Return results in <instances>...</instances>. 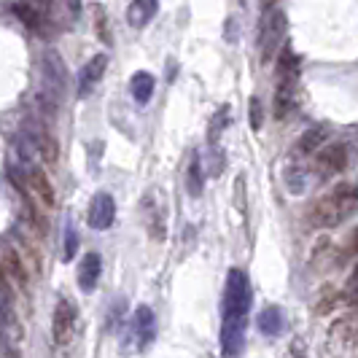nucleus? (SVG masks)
Segmentation results:
<instances>
[{
	"label": "nucleus",
	"mask_w": 358,
	"mask_h": 358,
	"mask_svg": "<svg viewBox=\"0 0 358 358\" xmlns=\"http://www.w3.org/2000/svg\"><path fill=\"white\" fill-rule=\"evenodd\" d=\"M100 272H103L100 256H97V253H87V256L81 259V264H78V288L87 291V294L94 291L97 280H100Z\"/></svg>",
	"instance_id": "17"
},
{
	"label": "nucleus",
	"mask_w": 358,
	"mask_h": 358,
	"mask_svg": "<svg viewBox=\"0 0 358 358\" xmlns=\"http://www.w3.org/2000/svg\"><path fill=\"white\" fill-rule=\"evenodd\" d=\"M348 167V148L342 143L323 145L321 151L315 154V170H321V178L337 176Z\"/></svg>",
	"instance_id": "12"
},
{
	"label": "nucleus",
	"mask_w": 358,
	"mask_h": 358,
	"mask_svg": "<svg viewBox=\"0 0 358 358\" xmlns=\"http://www.w3.org/2000/svg\"><path fill=\"white\" fill-rule=\"evenodd\" d=\"M22 340V323H19V315L11 299L0 294V348L6 358H17V345Z\"/></svg>",
	"instance_id": "7"
},
{
	"label": "nucleus",
	"mask_w": 358,
	"mask_h": 358,
	"mask_svg": "<svg viewBox=\"0 0 358 358\" xmlns=\"http://www.w3.org/2000/svg\"><path fill=\"white\" fill-rule=\"evenodd\" d=\"M3 269H6V275H8V278H14V280H17L19 288H27V269H24V264H22V259H19L17 251L3 253Z\"/></svg>",
	"instance_id": "23"
},
{
	"label": "nucleus",
	"mask_w": 358,
	"mask_h": 358,
	"mask_svg": "<svg viewBox=\"0 0 358 358\" xmlns=\"http://www.w3.org/2000/svg\"><path fill=\"white\" fill-rule=\"evenodd\" d=\"M229 119H232V108L229 106H221L213 113L210 127H208V143H210V148H218V141H221L224 129H227V124H229Z\"/></svg>",
	"instance_id": "22"
},
{
	"label": "nucleus",
	"mask_w": 358,
	"mask_h": 358,
	"mask_svg": "<svg viewBox=\"0 0 358 358\" xmlns=\"http://www.w3.org/2000/svg\"><path fill=\"white\" fill-rule=\"evenodd\" d=\"M106 71H108V57L106 54H94L90 62L81 68V73H78V87H76L78 97H90L92 92H94V87L103 81Z\"/></svg>",
	"instance_id": "13"
},
{
	"label": "nucleus",
	"mask_w": 358,
	"mask_h": 358,
	"mask_svg": "<svg viewBox=\"0 0 358 358\" xmlns=\"http://www.w3.org/2000/svg\"><path fill=\"white\" fill-rule=\"evenodd\" d=\"M283 180H286V186H288V192H291V194H305L307 186H310L305 167H299V164H296V167H294V164H288L286 170H283Z\"/></svg>",
	"instance_id": "24"
},
{
	"label": "nucleus",
	"mask_w": 358,
	"mask_h": 358,
	"mask_svg": "<svg viewBox=\"0 0 358 358\" xmlns=\"http://www.w3.org/2000/svg\"><path fill=\"white\" fill-rule=\"evenodd\" d=\"M288 358H307V345L302 337H296V340L291 342V348H288Z\"/></svg>",
	"instance_id": "28"
},
{
	"label": "nucleus",
	"mask_w": 358,
	"mask_h": 358,
	"mask_svg": "<svg viewBox=\"0 0 358 358\" xmlns=\"http://www.w3.org/2000/svg\"><path fill=\"white\" fill-rule=\"evenodd\" d=\"M11 11H14V17H17L24 27H30V30H36V33L43 30V22H46L43 11H46V6H36V3H14Z\"/></svg>",
	"instance_id": "18"
},
{
	"label": "nucleus",
	"mask_w": 358,
	"mask_h": 358,
	"mask_svg": "<svg viewBox=\"0 0 358 358\" xmlns=\"http://www.w3.org/2000/svg\"><path fill=\"white\" fill-rule=\"evenodd\" d=\"M329 141V129L326 127H310L305 135L299 138L296 143V154L299 157H310V154H318L323 145Z\"/></svg>",
	"instance_id": "19"
},
{
	"label": "nucleus",
	"mask_w": 358,
	"mask_h": 358,
	"mask_svg": "<svg viewBox=\"0 0 358 358\" xmlns=\"http://www.w3.org/2000/svg\"><path fill=\"white\" fill-rule=\"evenodd\" d=\"M41 71H43V87L38 92V103L52 116L54 110H57V103L62 100V94L68 90V68H65V59L59 57V52L46 49Z\"/></svg>",
	"instance_id": "3"
},
{
	"label": "nucleus",
	"mask_w": 358,
	"mask_h": 358,
	"mask_svg": "<svg viewBox=\"0 0 358 358\" xmlns=\"http://www.w3.org/2000/svg\"><path fill=\"white\" fill-rule=\"evenodd\" d=\"M38 157L46 164H57V159H59V143L49 132H38Z\"/></svg>",
	"instance_id": "25"
},
{
	"label": "nucleus",
	"mask_w": 358,
	"mask_h": 358,
	"mask_svg": "<svg viewBox=\"0 0 358 358\" xmlns=\"http://www.w3.org/2000/svg\"><path fill=\"white\" fill-rule=\"evenodd\" d=\"M157 11H159L157 0H132L127 6V22H129V27L141 30V27H145L151 19L157 17Z\"/></svg>",
	"instance_id": "16"
},
{
	"label": "nucleus",
	"mask_w": 358,
	"mask_h": 358,
	"mask_svg": "<svg viewBox=\"0 0 358 358\" xmlns=\"http://www.w3.org/2000/svg\"><path fill=\"white\" fill-rule=\"evenodd\" d=\"M356 321L358 315H345L329 326V334H326V350L329 356L340 358L348 353V348L356 342Z\"/></svg>",
	"instance_id": "8"
},
{
	"label": "nucleus",
	"mask_w": 358,
	"mask_h": 358,
	"mask_svg": "<svg viewBox=\"0 0 358 358\" xmlns=\"http://www.w3.org/2000/svg\"><path fill=\"white\" fill-rule=\"evenodd\" d=\"M296 78H299V59L291 46H283L278 54V87H275V119H286L296 103Z\"/></svg>",
	"instance_id": "4"
},
{
	"label": "nucleus",
	"mask_w": 358,
	"mask_h": 358,
	"mask_svg": "<svg viewBox=\"0 0 358 358\" xmlns=\"http://www.w3.org/2000/svg\"><path fill=\"white\" fill-rule=\"evenodd\" d=\"M358 208V189L350 183H340L334 192L321 197L310 210V224L315 229H331L342 224Z\"/></svg>",
	"instance_id": "2"
},
{
	"label": "nucleus",
	"mask_w": 358,
	"mask_h": 358,
	"mask_svg": "<svg viewBox=\"0 0 358 358\" xmlns=\"http://www.w3.org/2000/svg\"><path fill=\"white\" fill-rule=\"evenodd\" d=\"M248 122H251V129L259 132L262 124H264V108H262V100L259 97H251V108H248Z\"/></svg>",
	"instance_id": "26"
},
{
	"label": "nucleus",
	"mask_w": 358,
	"mask_h": 358,
	"mask_svg": "<svg viewBox=\"0 0 358 358\" xmlns=\"http://www.w3.org/2000/svg\"><path fill=\"white\" fill-rule=\"evenodd\" d=\"M154 87H157V78H154V73L138 71L135 76H132V78H129V92H132L135 103H141V106H145V103L154 97Z\"/></svg>",
	"instance_id": "20"
},
{
	"label": "nucleus",
	"mask_w": 358,
	"mask_h": 358,
	"mask_svg": "<svg viewBox=\"0 0 358 358\" xmlns=\"http://www.w3.org/2000/svg\"><path fill=\"white\" fill-rule=\"evenodd\" d=\"M356 342H358V321H356Z\"/></svg>",
	"instance_id": "32"
},
{
	"label": "nucleus",
	"mask_w": 358,
	"mask_h": 358,
	"mask_svg": "<svg viewBox=\"0 0 358 358\" xmlns=\"http://www.w3.org/2000/svg\"><path fill=\"white\" fill-rule=\"evenodd\" d=\"M350 253H358V229L353 232V240H350Z\"/></svg>",
	"instance_id": "31"
},
{
	"label": "nucleus",
	"mask_w": 358,
	"mask_h": 358,
	"mask_svg": "<svg viewBox=\"0 0 358 358\" xmlns=\"http://www.w3.org/2000/svg\"><path fill=\"white\" fill-rule=\"evenodd\" d=\"M24 178H27V189L36 194L38 202H43L46 208H54V205H57V194H54L52 180H49V176H46L38 164H33L30 170H24Z\"/></svg>",
	"instance_id": "14"
},
{
	"label": "nucleus",
	"mask_w": 358,
	"mask_h": 358,
	"mask_svg": "<svg viewBox=\"0 0 358 358\" xmlns=\"http://www.w3.org/2000/svg\"><path fill=\"white\" fill-rule=\"evenodd\" d=\"M253 291L243 269H229L224 286V321H221V358H240L245 350L248 313Z\"/></svg>",
	"instance_id": "1"
},
{
	"label": "nucleus",
	"mask_w": 358,
	"mask_h": 358,
	"mask_svg": "<svg viewBox=\"0 0 358 358\" xmlns=\"http://www.w3.org/2000/svg\"><path fill=\"white\" fill-rule=\"evenodd\" d=\"M157 337V318H154V310L151 307L141 305L132 318L127 323V342L135 348V350H145Z\"/></svg>",
	"instance_id": "6"
},
{
	"label": "nucleus",
	"mask_w": 358,
	"mask_h": 358,
	"mask_svg": "<svg viewBox=\"0 0 358 358\" xmlns=\"http://www.w3.org/2000/svg\"><path fill=\"white\" fill-rule=\"evenodd\" d=\"M73 331H76V305H73L68 296H59L57 305H54L52 315V337L57 345H68L73 340Z\"/></svg>",
	"instance_id": "9"
},
{
	"label": "nucleus",
	"mask_w": 358,
	"mask_h": 358,
	"mask_svg": "<svg viewBox=\"0 0 358 358\" xmlns=\"http://www.w3.org/2000/svg\"><path fill=\"white\" fill-rule=\"evenodd\" d=\"M113 218H116V202H113V197L108 192L94 194L90 202V210H87V224H90L92 229L103 232V229H108L113 224Z\"/></svg>",
	"instance_id": "11"
},
{
	"label": "nucleus",
	"mask_w": 358,
	"mask_h": 358,
	"mask_svg": "<svg viewBox=\"0 0 358 358\" xmlns=\"http://www.w3.org/2000/svg\"><path fill=\"white\" fill-rule=\"evenodd\" d=\"M143 215H145V227L154 240H162L167 232V205L162 199L159 189H151L143 197Z\"/></svg>",
	"instance_id": "10"
},
{
	"label": "nucleus",
	"mask_w": 358,
	"mask_h": 358,
	"mask_svg": "<svg viewBox=\"0 0 358 358\" xmlns=\"http://www.w3.org/2000/svg\"><path fill=\"white\" fill-rule=\"evenodd\" d=\"M202 189H205V170L199 164V154H192V162L186 167V192L189 197H202Z\"/></svg>",
	"instance_id": "21"
},
{
	"label": "nucleus",
	"mask_w": 358,
	"mask_h": 358,
	"mask_svg": "<svg viewBox=\"0 0 358 358\" xmlns=\"http://www.w3.org/2000/svg\"><path fill=\"white\" fill-rule=\"evenodd\" d=\"M243 186H245V180H243V176L237 178V208L240 210H245V194H243Z\"/></svg>",
	"instance_id": "29"
},
{
	"label": "nucleus",
	"mask_w": 358,
	"mask_h": 358,
	"mask_svg": "<svg viewBox=\"0 0 358 358\" xmlns=\"http://www.w3.org/2000/svg\"><path fill=\"white\" fill-rule=\"evenodd\" d=\"M283 38H286V14L275 6L267 3L262 6V22H259V49H262V62L269 65L278 49L283 46Z\"/></svg>",
	"instance_id": "5"
},
{
	"label": "nucleus",
	"mask_w": 358,
	"mask_h": 358,
	"mask_svg": "<svg viewBox=\"0 0 358 358\" xmlns=\"http://www.w3.org/2000/svg\"><path fill=\"white\" fill-rule=\"evenodd\" d=\"M256 326H259V331H262L264 337H280V334H283V329H286V315H283V307L267 305L262 313H259Z\"/></svg>",
	"instance_id": "15"
},
{
	"label": "nucleus",
	"mask_w": 358,
	"mask_h": 358,
	"mask_svg": "<svg viewBox=\"0 0 358 358\" xmlns=\"http://www.w3.org/2000/svg\"><path fill=\"white\" fill-rule=\"evenodd\" d=\"M68 237H65V262H71L73 256H76V245H78V234L73 227H68Z\"/></svg>",
	"instance_id": "27"
},
{
	"label": "nucleus",
	"mask_w": 358,
	"mask_h": 358,
	"mask_svg": "<svg viewBox=\"0 0 358 358\" xmlns=\"http://www.w3.org/2000/svg\"><path fill=\"white\" fill-rule=\"evenodd\" d=\"M8 288V275H6V269L0 264V291H6Z\"/></svg>",
	"instance_id": "30"
}]
</instances>
